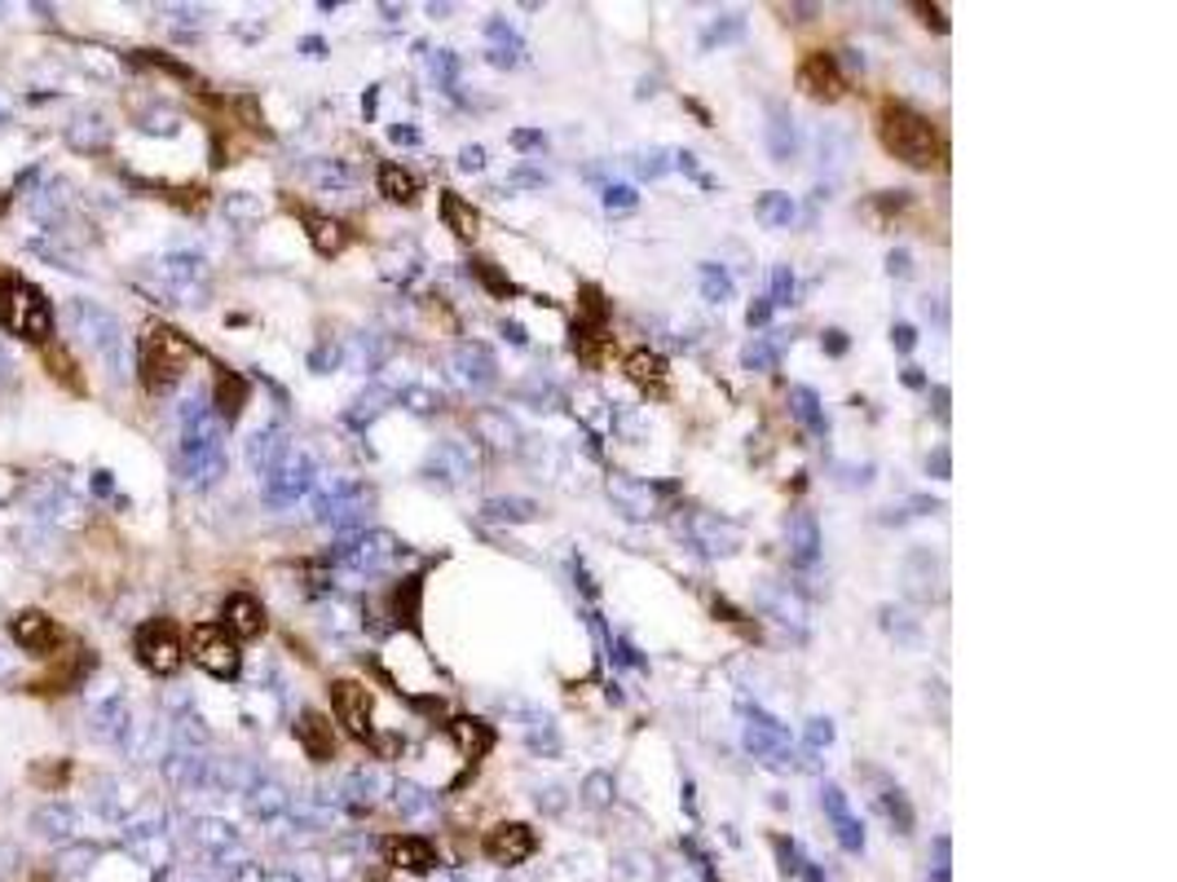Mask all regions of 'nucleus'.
<instances>
[{"label":"nucleus","instance_id":"obj_1","mask_svg":"<svg viewBox=\"0 0 1177 882\" xmlns=\"http://www.w3.org/2000/svg\"><path fill=\"white\" fill-rule=\"evenodd\" d=\"M877 137H882V146H887L900 164H909L918 172H931L944 159V142H940L935 124L922 111L905 107V102H887V107L877 111Z\"/></svg>","mask_w":1177,"mask_h":882},{"label":"nucleus","instance_id":"obj_2","mask_svg":"<svg viewBox=\"0 0 1177 882\" xmlns=\"http://www.w3.org/2000/svg\"><path fill=\"white\" fill-rule=\"evenodd\" d=\"M0 327H5L14 340L41 345V349L54 340V305H49V297L36 282H27V278H19L10 269H0Z\"/></svg>","mask_w":1177,"mask_h":882},{"label":"nucleus","instance_id":"obj_3","mask_svg":"<svg viewBox=\"0 0 1177 882\" xmlns=\"http://www.w3.org/2000/svg\"><path fill=\"white\" fill-rule=\"evenodd\" d=\"M194 362V345L190 336H181L177 327L168 323H150L142 332V345H137V376H142V389L164 398L181 384L186 367Z\"/></svg>","mask_w":1177,"mask_h":882},{"label":"nucleus","instance_id":"obj_4","mask_svg":"<svg viewBox=\"0 0 1177 882\" xmlns=\"http://www.w3.org/2000/svg\"><path fill=\"white\" fill-rule=\"evenodd\" d=\"M133 654L150 676H172L186 662V636H181V627L172 618L159 614V618H146L133 632Z\"/></svg>","mask_w":1177,"mask_h":882},{"label":"nucleus","instance_id":"obj_5","mask_svg":"<svg viewBox=\"0 0 1177 882\" xmlns=\"http://www.w3.org/2000/svg\"><path fill=\"white\" fill-rule=\"evenodd\" d=\"M186 654H190L208 676H216V680H234V676L243 671V649H238V640H234L221 623H199V627L190 632Z\"/></svg>","mask_w":1177,"mask_h":882},{"label":"nucleus","instance_id":"obj_6","mask_svg":"<svg viewBox=\"0 0 1177 882\" xmlns=\"http://www.w3.org/2000/svg\"><path fill=\"white\" fill-rule=\"evenodd\" d=\"M10 636L19 649H27L32 658H58V649L67 645V627L45 614V610H23L14 623H10Z\"/></svg>","mask_w":1177,"mask_h":882},{"label":"nucleus","instance_id":"obj_7","mask_svg":"<svg viewBox=\"0 0 1177 882\" xmlns=\"http://www.w3.org/2000/svg\"><path fill=\"white\" fill-rule=\"evenodd\" d=\"M332 711H336V719L345 724L349 737H358V741H375L371 693H367V684H358V680H336V684H332Z\"/></svg>","mask_w":1177,"mask_h":882},{"label":"nucleus","instance_id":"obj_8","mask_svg":"<svg viewBox=\"0 0 1177 882\" xmlns=\"http://www.w3.org/2000/svg\"><path fill=\"white\" fill-rule=\"evenodd\" d=\"M798 89L816 102H838L847 93V80H842V67L833 54L825 49H811L803 63H798Z\"/></svg>","mask_w":1177,"mask_h":882},{"label":"nucleus","instance_id":"obj_9","mask_svg":"<svg viewBox=\"0 0 1177 882\" xmlns=\"http://www.w3.org/2000/svg\"><path fill=\"white\" fill-rule=\"evenodd\" d=\"M481 847H485V856L494 864H520V860H529L538 851V838H534V829L525 820H498L494 829H485Z\"/></svg>","mask_w":1177,"mask_h":882},{"label":"nucleus","instance_id":"obj_10","mask_svg":"<svg viewBox=\"0 0 1177 882\" xmlns=\"http://www.w3.org/2000/svg\"><path fill=\"white\" fill-rule=\"evenodd\" d=\"M746 746L759 755V759H785L789 755V733L781 719L763 715V711H746Z\"/></svg>","mask_w":1177,"mask_h":882},{"label":"nucleus","instance_id":"obj_11","mask_svg":"<svg viewBox=\"0 0 1177 882\" xmlns=\"http://www.w3.org/2000/svg\"><path fill=\"white\" fill-rule=\"evenodd\" d=\"M623 371H627V380H631L636 389H644L649 398H666V389H671V367H666V358L653 354V349H631L627 362H623Z\"/></svg>","mask_w":1177,"mask_h":882},{"label":"nucleus","instance_id":"obj_12","mask_svg":"<svg viewBox=\"0 0 1177 882\" xmlns=\"http://www.w3.org/2000/svg\"><path fill=\"white\" fill-rule=\"evenodd\" d=\"M221 618H225L221 627H225L234 640H256V636H265V627H269L265 605H260L256 596H247V592H234V596L225 601Z\"/></svg>","mask_w":1177,"mask_h":882},{"label":"nucleus","instance_id":"obj_13","mask_svg":"<svg viewBox=\"0 0 1177 882\" xmlns=\"http://www.w3.org/2000/svg\"><path fill=\"white\" fill-rule=\"evenodd\" d=\"M296 741H301V750H305L314 763L336 759V733H332V719H327L323 711H301V719H296Z\"/></svg>","mask_w":1177,"mask_h":882},{"label":"nucleus","instance_id":"obj_14","mask_svg":"<svg viewBox=\"0 0 1177 882\" xmlns=\"http://www.w3.org/2000/svg\"><path fill=\"white\" fill-rule=\"evenodd\" d=\"M389 864H397V869H406V873H433L437 864H441V856H437V847L428 842V838H419V834H402V838H389Z\"/></svg>","mask_w":1177,"mask_h":882},{"label":"nucleus","instance_id":"obj_15","mask_svg":"<svg viewBox=\"0 0 1177 882\" xmlns=\"http://www.w3.org/2000/svg\"><path fill=\"white\" fill-rule=\"evenodd\" d=\"M301 221H305V234H310V243H314L318 256H340L349 247V238H354L349 225L336 221V216H327V212H301Z\"/></svg>","mask_w":1177,"mask_h":882},{"label":"nucleus","instance_id":"obj_16","mask_svg":"<svg viewBox=\"0 0 1177 882\" xmlns=\"http://www.w3.org/2000/svg\"><path fill=\"white\" fill-rule=\"evenodd\" d=\"M785 543H789V560L803 565V569H811L816 556H820V525H816V516L811 512H794L789 525H785Z\"/></svg>","mask_w":1177,"mask_h":882},{"label":"nucleus","instance_id":"obj_17","mask_svg":"<svg viewBox=\"0 0 1177 882\" xmlns=\"http://www.w3.org/2000/svg\"><path fill=\"white\" fill-rule=\"evenodd\" d=\"M820 803H825V812H829V820H833V829H838V842H842L847 851H860V847H864V829H860V820L851 816L847 794H842L838 785H825V790H820Z\"/></svg>","mask_w":1177,"mask_h":882},{"label":"nucleus","instance_id":"obj_18","mask_svg":"<svg viewBox=\"0 0 1177 882\" xmlns=\"http://www.w3.org/2000/svg\"><path fill=\"white\" fill-rule=\"evenodd\" d=\"M41 358H45V371L63 384V389H71L76 398H85L89 393V380H85V371H80V362H76V354L67 349V345H58V340H49L45 349H41Z\"/></svg>","mask_w":1177,"mask_h":882},{"label":"nucleus","instance_id":"obj_19","mask_svg":"<svg viewBox=\"0 0 1177 882\" xmlns=\"http://www.w3.org/2000/svg\"><path fill=\"white\" fill-rule=\"evenodd\" d=\"M767 150H772V159H776V164H789V159H794V150H798V129H794V115H789V107H781V102H772V107H767Z\"/></svg>","mask_w":1177,"mask_h":882},{"label":"nucleus","instance_id":"obj_20","mask_svg":"<svg viewBox=\"0 0 1177 882\" xmlns=\"http://www.w3.org/2000/svg\"><path fill=\"white\" fill-rule=\"evenodd\" d=\"M212 402H216L221 420H225V424H234V420L243 415V406H247V380H243L238 371H229V367H216V380H212Z\"/></svg>","mask_w":1177,"mask_h":882},{"label":"nucleus","instance_id":"obj_21","mask_svg":"<svg viewBox=\"0 0 1177 882\" xmlns=\"http://www.w3.org/2000/svg\"><path fill=\"white\" fill-rule=\"evenodd\" d=\"M441 216H446V230L455 238H463V243H472L481 234V212L463 194H455V190H441Z\"/></svg>","mask_w":1177,"mask_h":882},{"label":"nucleus","instance_id":"obj_22","mask_svg":"<svg viewBox=\"0 0 1177 882\" xmlns=\"http://www.w3.org/2000/svg\"><path fill=\"white\" fill-rule=\"evenodd\" d=\"M402 551H406V543H402L397 534H384V529H375V534H367V538L354 543V560L367 565V569H384V565H393Z\"/></svg>","mask_w":1177,"mask_h":882},{"label":"nucleus","instance_id":"obj_23","mask_svg":"<svg viewBox=\"0 0 1177 882\" xmlns=\"http://www.w3.org/2000/svg\"><path fill=\"white\" fill-rule=\"evenodd\" d=\"M693 534H697V543L715 556V551H737V543H741V529L732 525V521H719V516H710V512H702L697 521H693Z\"/></svg>","mask_w":1177,"mask_h":882},{"label":"nucleus","instance_id":"obj_24","mask_svg":"<svg viewBox=\"0 0 1177 882\" xmlns=\"http://www.w3.org/2000/svg\"><path fill=\"white\" fill-rule=\"evenodd\" d=\"M789 411H794V420H798V424H803L811 437H825V433H829V420H825V406H820L816 389L798 384V389L789 393Z\"/></svg>","mask_w":1177,"mask_h":882},{"label":"nucleus","instance_id":"obj_25","mask_svg":"<svg viewBox=\"0 0 1177 882\" xmlns=\"http://www.w3.org/2000/svg\"><path fill=\"white\" fill-rule=\"evenodd\" d=\"M450 737L463 746V755H472V759H481L490 746H494V728L485 724V719H472V715H459V719H450Z\"/></svg>","mask_w":1177,"mask_h":882},{"label":"nucleus","instance_id":"obj_26","mask_svg":"<svg viewBox=\"0 0 1177 882\" xmlns=\"http://www.w3.org/2000/svg\"><path fill=\"white\" fill-rule=\"evenodd\" d=\"M419 601H424V578L419 573H406L402 587L393 592V618L411 632H419Z\"/></svg>","mask_w":1177,"mask_h":882},{"label":"nucleus","instance_id":"obj_27","mask_svg":"<svg viewBox=\"0 0 1177 882\" xmlns=\"http://www.w3.org/2000/svg\"><path fill=\"white\" fill-rule=\"evenodd\" d=\"M485 45H490V63L494 67H516L520 63V41H516V32H507L503 19H494L485 27Z\"/></svg>","mask_w":1177,"mask_h":882},{"label":"nucleus","instance_id":"obj_28","mask_svg":"<svg viewBox=\"0 0 1177 882\" xmlns=\"http://www.w3.org/2000/svg\"><path fill=\"white\" fill-rule=\"evenodd\" d=\"M380 194L393 199V203H415V199H419V181H415V172H406L402 164H384V168H380Z\"/></svg>","mask_w":1177,"mask_h":882},{"label":"nucleus","instance_id":"obj_29","mask_svg":"<svg viewBox=\"0 0 1177 882\" xmlns=\"http://www.w3.org/2000/svg\"><path fill=\"white\" fill-rule=\"evenodd\" d=\"M455 362L463 367V380H472L477 389H485V384H494V358H490V349L485 345H463L459 354H455Z\"/></svg>","mask_w":1177,"mask_h":882},{"label":"nucleus","instance_id":"obj_30","mask_svg":"<svg viewBox=\"0 0 1177 882\" xmlns=\"http://www.w3.org/2000/svg\"><path fill=\"white\" fill-rule=\"evenodd\" d=\"M754 216H759L763 225H772V230H789V221H794V199L781 194V190H767V194H759Z\"/></svg>","mask_w":1177,"mask_h":882},{"label":"nucleus","instance_id":"obj_31","mask_svg":"<svg viewBox=\"0 0 1177 882\" xmlns=\"http://www.w3.org/2000/svg\"><path fill=\"white\" fill-rule=\"evenodd\" d=\"M485 516L490 521H503V525H520V521H534L538 516V503L534 499H490L485 503Z\"/></svg>","mask_w":1177,"mask_h":882},{"label":"nucleus","instance_id":"obj_32","mask_svg":"<svg viewBox=\"0 0 1177 882\" xmlns=\"http://www.w3.org/2000/svg\"><path fill=\"white\" fill-rule=\"evenodd\" d=\"M702 297L710 301V305H724L728 297H732V273L724 269V265H702Z\"/></svg>","mask_w":1177,"mask_h":882},{"label":"nucleus","instance_id":"obj_33","mask_svg":"<svg viewBox=\"0 0 1177 882\" xmlns=\"http://www.w3.org/2000/svg\"><path fill=\"white\" fill-rule=\"evenodd\" d=\"M741 362H746V371H776V345H772L767 336H754V340L746 345Z\"/></svg>","mask_w":1177,"mask_h":882},{"label":"nucleus","instance_id":"obj_34","mask_svg":"<svg viewBox=\"0 0 1177 882\" xmlns=\"http://www.w3.org/2000/svg\"><path fill=\"white\" fill-rule=\"evenodd\" d=\"M472 273H477V278H481L490 291H494V297H503V301H507L512 291H516V287H512V278H507V273H498V265H494V260H472Z\"/></svg>","mask_w":1177,"mask_h":882},{"label":"nucleus","instance_id":"obj_35","mask_svg":"<svg viewBox=\"0 0 1177 882\" xmlns=\"http://www.w3.org/2000/svg\"><path fill=\"white\" fill-rule=\"evenodd\" d=\"M882 807H887V816L900 825V834H909V825H913V807H909V799H905L896 785L882 790Z\"/></svg>","mask_w":1177,"mask_h":882},{"label":"nucleus","instance_id":"obj_36","mask_svg":"<svg viewBox=\"0 0 1177 882\" xmlns=\"http://www.w3.org/2000/svg\"><path fill=\"white\" fill-rule=\"evenodd\" d=\"M794 291H798V282H794V269L789 265H776V273H772V305H794Z\"/></svg>","mask_w":1177,"mask_h":882},{"label":"nucleus","instance_id":"obj_37","mask_svg":"<svg viewBox=\"0 0 1177 882\" xmlns=\"http://www.w3.org/2000/svg\"><path fill=\"white\" fill-rule=\"evenodd\" d=\"M67 777H71V759H58V763H49V768H45V763L32 768V781L45 785V790H58Z\"/></svg>","mask_w":1177,"mask_h":882},{"label":"nucleus","instance_id":"obj_38","mask_svg":"<svg viewBox=\"0 0 1177 882\" xmlns=\"http://www.w3.org/2000/svg\"><path fill=\"white\" fill-rule=\"evenodd\" d=\"M137 63H150V67H159V71H168V76H177V80H199L190 67H181V63H172V58H164L159 49H142V58Z\"/></svg>","mask_w":1177,"mask_h":882},{"label":"nucleus","instance_id":"obj_39","mask_svg":"<svg viewBox=\"0 0 1177 882\" xmlns=\"http://www.w3.org/2000/svg\"><path fill=\"white\" fill-rule=\"evenodd\" d=\"M829 741H833V724H829V719H820V715H816V719H807V746H811V750H820V746H829Z\"/></svg>","mask_w":1177,"mask_h":882},{"label":"nucleus","instance_id":"obj_40","mask_svg":"<svg viewBox=\"0 0 1177 882\" xmlns=\"http://www.w3.org/2000/svg\"><path fill=\"white\" fill-rule=\"evenodd\" d=\"M605 208H636V190L631 186H605Z\"/></svg>","mask_w":1177,"mask_h":882},{"label":"nucleus","instance_id":"obj_41","mask_svg":"<svg viewBox=\"0 0 1177 882\" xmlns=\"http://www.w3.org/2000/svg\"><path fill=\"white\" fill-rule=\"evenodd\" d=\"M737 32H741V19H737V14H728V23H724V27L715 23V27L706 32V45H715V41H728V36H737Z\"/></svg>","mask_w":1177,"mask_h":882},{"label":"nucleus","instance_id":"obj_42","mask_svg":"<svg viewBox=\"0 0 1177 882\" xmlns=\"http://www.w3.org/2000/svg\"><path fill=\"white\" fill-rule=\"evenodd\" d=\"M918 14H922V23H931L935 32H949V19H944V10L940 5H913Z\"/></svg>","mask_w":1177,"mask_h":882},{"label":"nucleus","instance_id":"obj_43","mask_svg":"<svg viewBox=\"0 0 1177 882\" xmlns=\"http://www.w3.org/2000/svg\"><path fill=\"white\" fill-rule=\"evenodd\" d=\"M459 168H463V172H477V168H485V150H481V146H463V155H459Z\"/></svg>","mask_w":1177,"mask_h":882},{"label":"nucleus","instance_id":"obj_44","mask_svg":"<svg viewBox=\"0 0 1177 882\" xmlns=\"http://www.w3.org/2000/svg\"><path fill=\"white\" fill-rule=\"evenodd\" d=\"M767 319H772V301H767V297H759V301L750 305V314H746V323H750V327H763Z\"/></svg>","mask_w":1177,"mask_h":882},{"label":"nucleus","instance_id":"obj_45","mask_svg":"<svg viewBox=\"0 0 1177 882\" xmlns=\"http://www.w3.org/2000/svg\"><path fill=\"white\" fill-rule=\"evenodd\" d=\"M892 340H896V349H900V354H909V349L918 345V332H913L909 323H900V327H892Z\"/></svg>","mask_w":1177,"mask_h":882},{"label":"nucleus","instance_id":"obj_46","mask_svg":"<svg viewBox=\"0 0 1177 882\" xmlns=\"http://www.w3.org/2000/svg\"><path fill=\"white\" fill-rule=\"evenodd\" d=\"M671 164H662V150H653V155H644V164H640V172L644 177H662Z\"/></svg>","mask_w":1177,"mask_h":882},{"label":"nucleus","instance_id":"obj_47","mask_svg":"<svg viewBox=\"0 0 1177 882\" xmlns=\"http://www.w3.org/2000/svg\"><path fill=\"white\" fill-rule=\"evenodd\" d=\"M887 269L905 278V273H909V252H892V260H887Z\"/></svg>","mask_w":1177,"mask_h":882},{"label":"nucleus","instance_id":"obj_48","mask_svg":"<svg viewBox=\"0 0 1177 882\" xmlns=\"http://www.w3.org/2000/svg\"><path fill=\"white\" fill-rule=\"evenodd\" d=\"M825 349H829V354H842V349H847V336H842V332H825Z\"/></svg>","mask_w":1177,"mask_h":882},{"label":"nucleus","instance_id":"obj_49","mask_svg":"<svg viewBox=\"0 0 1177 882\" xmlns=\"http://www.w3.org/2000/svg\"><path fill=\"white\" fill-rule=\"evenodd\" d=\"M512 142H516V146H542V133H516Z\"/></svg>","mask_w":1177,"mask_h":882},{"label":"nucleus","instance_id":"obj_50","mask_svg":"<svg viewBox=\"0 0 1177 882\" xmlns=\"http://www.w3.org/2000/svg\"><path fill=\"white\" fill-rule=\"evenodd\" d=\"M503 336H507V340H512V345H525V332H520V327H516V323H503Z\"/></svg>","mask_w":1177,"mask_h":882},{"label":"nucleus","instance_id":"obj_51","mask_svg":"<svg viewBox=\"0 0 1177 882\" xmlns=\"http://www.w3.org/2000/svg\"><path fill=\"white\" fill-rule=\"evenodd\" d=\"M935 472H940V477H949V450H944V446L935 450Z\"/></svg>","mask_w":1177,"mask_h":882},{"label":"nucleus","instance_id":"obj_52","mask_svg":"<svg viewBox=\"0 0 1177 882\" xmlns=\"http://www.w3.org/2000/svg\"><path fill=\"white\" fill-rule=\"evenodd\" d=\"M393 142H415V129H393Z\"/></svg>","mask_w":1177,"mask_h":882},{"label":"nucleus","instance_id":"obj_53","mask_svg":"<svg viewBox=\"0 0 1177 882\" xmlns=\"http://www.w3.org/2000/svg\"><path fill=\"white\" fill-rule=\"evenodd\" d=\"M5 212H10V194H5V190H0V216H5Z\"/></svg>","mask_w":1177,"mask_h":882}]
</instances>
